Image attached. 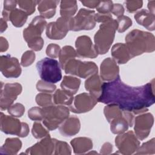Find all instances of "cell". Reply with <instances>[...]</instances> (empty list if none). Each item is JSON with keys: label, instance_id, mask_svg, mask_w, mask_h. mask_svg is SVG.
Masks as SVG:
<instances>
[{"label": "cell", "instance_id": "obj_1", "mask_svg": "<svg viewBox=\"0 0 155 155\" xmlns=\"http://www.w3.org/2000/svg\"><path fill=\"white\" fill-rule=\"evenodd\" d=\"M154 81L141 86L131 87L124 84L119 76L113 81L103 83L98 102L114 104L122 110L136 114L147 111L155 102Z\"/></svg>", "mask_w": 155, "mask_h": 155}, {"label": "cell", "instance_id": "obj_2", "mask_svg": "<svg viewBox=\"0 0 155 155\" xmlns=\"http://www.w3.org/2000/svg\"><path fill=\"white\" fill-rule=\"evenodd\" d=\"M125 42L131 58L155 50L154 36L147 31L133 30L125 36Z\"/></svg>", "mask_w": 155, "mask_h": 155}, {"label": "cell", "instance_id": "obj_3", "mask_svg": "<svg viewBox=\"0 0 155 155\" xmlns=\"http://www.w3.org/2000/svg\"><path fill=\"white\" fill-rule=\"evenodd\" d=\"M117 28L116 19H111L102 23L94 36V47L98 54H104L109 50L113 43Z\"/></svg>", "mask_w": 155, "mask_h": 155}, {"label": "cell", "instance_id": "obj_4", "mask_svg": "<svg viewBox=\"0 0 155 155\" xmlns=\"http://www.w3.org/2000/svg\"><path fill=\"white\" fill-rule=\"evenodd\" d=\"M47 21L42 16L35 17L28 27L23 31V36L28 43V46L35 51H39L44 45V40L41 37Z\"/></svg>", "mask_w": 155, "mask_h": 155}, {"label": "cell", "instance_id": "obj_5", "mask_svg": "<svg viewBox=\"0 0 155 155\" xmlns=\"http://www.w3.org/2000/svg\"><path fill=\"white\" fill-rule=\"evenodd\" d=\"M42 122L48 130H53L68 117L69 109L62 105H50L41 108Z\"/></svg>", "mask_w": 155, "mask_h": 155}, {"label": "cell", "instance_id": "obj_6", "mask_svg": "<svg viewBox=\"0 0 155 155\" xmlns=\"http://www.w3.org/2000/svg\"><path fill=\"white\" fill-rule=\"evenodd\" d=\"M59 62L55 59L45 58L36 64V69L41 80L55 84L62 79Z\"/></svg>", "mask_w": 155, "mask_h": 155}, {"label": "cell", "instance_id": "obj_7", "mask_svg": "<svg viewBox=\"0 0 155 155\" xmlns=\"http://www.w3.org/2000/svg\"><path fill=\"white\" fill-rule=\"evenodd\" d=\"M64 70L66 74H73L80 78H87L97 73V66L93 62H82L72 59L64 66Z\"/></svg>", "mask_w": 155, "mask_h": 155}, {"label": "cell", "instance_id": "obj_8", "mask_svg": "<svg viewBox=\"0 0 155 155\" xmlns=\"http://www.w3.org/2000/svg\"><path fill=\"white\" fill-rule=\"evenodd\" d=\"M95 12L94 10L81 8L78 14L71 18L70 30H90L96 25L94 19Z\"/></svg>", "mask_w": 155, "mask_h": 155}, {"label": "cell", "instance_id": "obj_9", "mask_svg": "<svg viewBox=\"0 0 155 155\" xmlns=\"http://www.w3.org/2000/svg\"><path fill=\"white\" fill-rule=\"evenodd\" d=\"M1 130L6 134L26 137L29 133L28 125L25 122H21L12 116L4 115L1 113Z\"/></svg>", "mask_w": 155, "mask_h": 155}, {"label": "cell", "instance_id": "obj_10", "mask_svg": "<svg viewBox=\"0 0 155 155\" xmlns=\"http://www.w3.org/2000/svg\"><path fill=\"white\" fill-rule=\"evenodd\" d=\"M115 144L123 154H133L139 147L140 142L132 131L122 133L115 138Z\"/></svg>", "mask_w": 155, "mask_h": 155}, {"label": "cell", "instance_id": "obj_11", "mask_svg": "<svg viewBox=\"0 0 155 155\" xmlns=\"http://www.w3.org/2000/svg\"><path fill=\"white\" fill-rule=\"evenodd\" d=\"M71 18L60 17L56 21L47 24L46 35L51 39H62L70 30Z\"/></svg>", "mask_w": 155, "mask_h": 155}, {"label": "cell", "instance_id": "obj_12", "mask_svg": "<svg viewBox=\"0 0 155 155\" xmlns=\"http://www.w3.org/2000/svg\"><path fill=\"white\" fill-rule=\"evenodd\" d=\"M98 102V100L90 93H83L76 96L70 110L75 113H83L90 111Z\"/></svg>", "mask_w": 155, "mask_h": 155}, {"label": "cell", "instance_id": "obj_13", "mask_svg": "<svg viewBox=\"0 0 155 155\" xmlns=\"http://www.w3.org/2000/svg\"><path fill=\"white\" fill-rule=\"evenodd\" d=\"M154 117L150 113H145L135 118L134 132L135 135L140 140L147 138L153 125Z\"/></svg>", "mask_w": 155, "mask_h": 155}, {"label": "cell", "instance_id": "obj_14", "mask_svg": "<svg viewBox=\"0 0 155 155\" xmlns=\"http://www.w3.org/2000/svg\"><path fill=\"white\" fill-rule=\"evenodd\" d=\"M1 70L7 78H16L21 75L22 71L18 59L9 54L1 56Z\"/></svg>", "mask_w": 155, "mask_h": 155}, {"label": "cell", "instance_id": "obj_15", "mask_svg": "<svg viewBox=\"0 0 155 155\" xmlns=\"http://www.w3.org/2000/svg\"><path fill=\"white\" fill-rule=\"evenodd\" d=\"M22 89V86L19 83L6 84L4 85V89L2 88L1 90V110L8 108L13 101L16 99L17 96L21 94Z\"/></svg>", "mask_w": 155, "mask_h": 155}, {"label": "cell", "instance_id": "obj_16", "mask_svg": "<svg viewBox=\"0 0 155 155\" xmlns=\"http://www.w3.org/2000/svg\"><path fill=\"white\" fill-rule=\"evenodd\" d=\"M77 56L81 58H95L98 53L94 45L93 44L90 37L87 36H81L78 37L75 42Z\"/></svg>", "mask_w": 155, "mask_h": 155}, {"label": "cell", "instance_id": "obj_17", "mask_svg": "<svg viewBox=\"0 0 155 155\" xmlns=\"http://www.w3.org/2000/svg\"><path fill=\"white\" fill-rule=\"evenodd\" d=\"M134 115L131 112L124 111L123 114L112 120L110 123L111 131L114 134H122L126 131L129 127L133 125Z\"/></svg>", "mask_w": 155, "mask_h": 155}, {"label": "cell", "instance_id": "obj_18", "mask_svg": "<svg viewBox=\"0 0 155 155\" xmlns=\"http://www.w3.org/2000/svg\"><path fill=\"white\" fill-rule=\"evenodd\" d=\"M117 62L110 58L105 59L101 64V78L105 81H113L119 76V68Z\"/></svg>", "mask_w": 155, "mask_h": 155}, {"label": "cell", "instance_id": "obj_19", "mask_svg": "<svg viewBox=\"0 0 155 155\" xmlns=\"http://www.w3.org/2000/svg\"><path fill=\"white\" fill-rule=\"evenodd\" d=\"M54 150V139L50 135L26 150L25 153L30 154H51Z\"/></svg>", "mask_w": 155, "mask_h": 155}, {"label": "cell", "instance_id": "obj_20", "mask_svg": "<svg viewBox=\"0 0 155 155\" xmlns=\"http://www.w3.org/2000/svg\"><path fill=\"white\" fill-rule=\"evenodd\" d=\"M81 128L79 119L74 116L67 118L59 127L60 133L64 136H72L79 133Z\"/></svg>", "mask_w": 155, "mask_h": 155}, {"label": "cell", "instance_id": "obj_21", "mask_svg": "<svg viewBox=\"0 0 155 155\" xmlns=\"http://www.w3.org/2000/svg\"><path fill=\"white\" fill-rule=\"evenodd\" d=\"M134 19L136 22L147 30L154 31L155 28L154 14L150 13L148 10L142 9L134 15Z\"/></svg>", "mask_w": 155, "mask_h": 155}, {"label": "cell", "instance_id": "obj_22", "mask_svg": "<svg viewBox=\"0 0 155 155\" xmlns=\"http://www.w3.org/2000/svg\"><path fill=\"white\" fill-rule=\"evenodd\" d=\"M111 55L113 59L120 64H125L131 59L126 45L123 43H117L113 46Z\"/></svg>", "mask_w": 155, "mask_h": 155}, {"label": "cell", "instance_id": "obj_23", "mask_svg": "<svg viewBox=\"0 0 155 155\" xmlns=\"http://www.w3.org/2000/svg\"><path fill=\"white\" fill-rule=\"evenodd\" d=\"M103 83L99 76L97 73H96L91 75L85 81V87L86 90L89 91V93L94 96L98 100L102 92Z\"/></svg>", "mask_w": 155, "mask_h": 155}, {"label": "cell", "instance_id": "obj_24", "mask_svg": "<svg viewBox=\"0 0 155 155\" xmlns=\"http://www.w3.org/2000/svg\"><path fill=\"white\" fill-rule=\"evenodd\" d=\"M3 17L5 20H10L13 25L17 27H22L27 19L28 15L20 9H14L8 13L2 12Z\"/></svg>", "mask_w": 155, "mask_h": 155}, {"label": "cell", "instance_id": "obj_25", "mask_svg": "<svg viewBox=\"0 0 155 155\" xmlns=\"http://www.w3.org/2000/svg\"><path fill=\"white\" fill-rule=\"evenodd\" d=\"M59 1H39L38 9L43 18H51L56 13V8Z\"/></svg>", "mask_w": 155, "mask_h": 155}, {"label": "cell", "instance_id": "obj_26", "mask_svg": "<svg viewBox=\"0 0 155 155\" xmlns=\"http://www.w3.org/2000/svg\"><path fill=\"white\" fill-rule=\"evenodd\" d=\"M70 143L76 154L84 153L93 148L92 140L88 137L74 138L71 140Z\"/></svg>", "mask_w": 155, "mask_h": 155}, {"label": "cell", "instance_id": "obj_27", "mask_svg": "<svg viewBox=\"0 0 155 155\" xmlns=\"http://www.w3.org/2000/svg\"><path fill=\"white\" fill-rule=\"evenodd\" d=\"M81 84V80L79 78L65 76L61 84V88L74 94L79 90Z\"/></svg>", "mask_w": 155, "mask_h": 155}, {"label": "cell", "instance_id": "obj_28", "mask_svg": "<svg viewBox=\"0 0 155 155\" xmlns=\"http://www.w3.org/2000/svg\"><path fill=\"white\" fill-rule=\"evenodd\" d=\"M78 9L76 1H62L60 4V14L61 17L71 18Z\"/></svg>", "mask_w": 155, "mask_h": 155}, {"label": "cell", "instance_id": "obj_29", "mask_svg": "<svg viewBox=\"0 0 155 155\" xmlns=\"http://www.w3.org/2000/svg\"><path fill=\"white\" fill-rule=\"evenodd\" d=\"M73 94L64 90L58 89L53 95V101L56 104L70 105L73 101Z\"/></svg>", "mask_w": 155, "mask_h": 155}, {"label": "cell", "instance_id": "obj_30", "mask_svg": "<svg viewBox=\"0 0 155 155\" xmlns=\"http://www.w3.org/2000/svg\"><path fill=\"white\" fill-rule=\"evenodd\" d=\"M77 56L75 50L70 45L64 46L60 51L59 54V64L62 68L64 69L65 64L71 59H74Z\"/></svg>", "mask_w": 155, "mask_h": 155}, {"label": "cell", "instance_id": "obj_31", "mask_svg": "<svg viewBox=\"0 0 155 155\" xmlns=\"http://www.w3.org/2000/svg\"><path fill=\"white\" fill-rule=\"evenodd\" d=\"M22 147L21 141L18 138H8L6 139L2 147H4L6 154H16Z\"/></svg>", "mask_w": 155, "mask_h": 155}, {"label": "cell", "instance_id": "obj_32", "mask_svg": "<svg viewBox=\"0 0 155 155\" xmlns=\"http://www.w3.org/2000/svg\"><path fill=\"white\" fill-rule=\"evenodd\" d=\"M136 154H154L155 153V142L154 138H152L151 140L143 143L140 147H139L137 150Z\"/></svg>", "mask_w": 155, "mask_h": 155}, {"label": "cell", "instance_id": "obj_33", "mask_svg": "<svg viewBox=\"0 0 155 155\" xmlns=\"http://www.w3.org/2000/svg\"><path fill=\"white\" fill-rule=\"evenodd\" d=\"M38 1H19L17 3L22 10L24 11L28 15H31L35 10L36 5Z\"/></svg>", "mask_w": 155, "mask_h": 155}, {"label": "cell", "instance_id": "obj_34", "mask_svg": "<svg viewBox=\"0 0 155 155\" xmlns=\"http://www.w3.org/2000/svg\"><path fill=\"white\" fill-rule=\"evenodd\" d=\"M54 152L53 154H70L71 148L70 146L65 142L58 140L54 139Z\"/></svg>", "mask_w": 155, "mask_h": 155}, {"label": "cell", "instance_id": "obj_35", "mask_svg": "<svg viewBox=\"0 0 155 155\" xmlns=\"http://www.w3.org/2000/svg\"><path fill=\"white\" fill-rule=\"evenodd\" d=\"M36 102L39 106L45 107L53 105V97L50 94L47 93H41L37 94Z\"/></svg>", "mask_w": 155, "mask_h": 155}, {"label": "cell", "instance_id": "obj_36", "mask_svg": "<svg viewBox=\"0 0 155 155\" xmlns=\"http://www.w3.org/2000/svg\"><path fill=\"white\" fill-rule=\"evenodd\" d=\"M116 20L117 24V30L119 33H123L132 25L131 19L126 16L122 15L118 17Z\"/></svg>", "mask_w": 155, "mask_h": 155}, {"label": "cell", "instance_id": "obj_37", "mask_svg": "<svg viewBox=\"0 0 155 155\" xmlns=\"http://www.w3.org/2000/svg\"><path fill=\"white\" fill-rule=\"evenodd\" d=\"M31 132L33 136L36 139L43 138L50 135L48 131L45 130L39 122H35L33 124Z\"/></svg>", "mask_w": 155, "mask_h": 155}, {"label": "cell", "instance_id": "obj_38", "mask_svg": "<svg viewBox=\"0 0 155 155\" xmlns=\"http://www.w3.org/2000/svg\"><path fill=\"white\" fill-rule=\"evenodd\" d=\"M56 85L44 81L42 80L39 81L36 84V88L39 91L44 93H52L56 89Z\"/></svg>", "mask_w": 155, "mask_h": 155}, {"label": "cell", "instance_id": "obj_39", "mask_svg": "<svg viewBox=\"0 0 155 155\" xmlns=\"http://www.w3.org/2000/svg\"><path fill=\"white\" fill-rule=\"evenodd\" d=\"M25 111L24 105L19 103H16L8 108V113L13 117H21Z\"/></svg>", "mask_w": 155, "mask_h": 155}, {"label": "cell", "instance_id": "obj_40", "mask_svg": "<svg viewBox=\"0 0 155 155\" xmlns=\"http://www.w3.org/2000/svg\"><path fill=\"white\" fill-rule=\"evenodd\" d=\"M35 59V54L33 51H27L22 56L21 64L23 67H27L33 64Z\"/></svg>", "mask_w": 155, "mask_h": 155}, {"label": "cell", "instance_id": "obj_41", "mask_svg": "<svg viewBox=\"0 0 155 155\" xmlns=\"http://www.w3.org/2000/svg\"><path fill=\"white\" fill-rule=\"evenodd\" d=\"M113 7V2L111 1H100L97 7L96 8L98 13L110 14Z\"/></svg>", "mask_w": 155, "mask_h": 155}, {"label": "cell", "instance_id": "obj_42", "mask_svg": "<svg viewBox=\"0 0 155 155\" xmlns=\"http://www.w3.org/2000/svg\"><path fill=\"white\" fill-rule=\"evenodd\" d=\"M61 51L59 45L55 44H50L47 47L46 54L51 58H56L59 56Z\"/></svg>", "mask_w": 155, "mask_h": 155}, {"label": "cell", "instance_id": "obj_43", "mask_svg": "<svg viewBox=\"0 0 155 155\" xmlns=\"http://www.w3.org/2000/svg\"><path fill=\"white\" fill-rule=\"evenodd\" d=\"M28 117L34 121L42 120L41 108L35 107L30 108L28 111Z\"/></svg>", "mask_w": 155, "mask_h": 155}, {"label": "cell", "instance_id": "obj_44", "mask_svg": "<svg viewBox=\"0 0 155 155\" xmlns=\"http://www.w3.org/2000/svg\"><path fill=\"white\" fill-rule=\"evenodd\" d=\"M125 4L127 11L129 13H133L142 7L143 2L142 1H127Z\"/></svg>", "mask_w": 155, "mask_h": 155}, {"label": "cell", "instance_id": "obj_45", "mask_svg": "<svg viewBox=\"0 0 155 155\" xmlns=\"http://www.w3.org/2000/svg\"><path fill=\"white\" fill-rule=\"evenodd\" d=\"M111 12L115 16L120 17L122 16L124 13V7L120 4H113V7L111 10Z\"/></svg>", "mask_w": 155, "mask_h": 155}, {"label": "cell", "instance_id": "obj_46", "mask_svg": "<svg viewBox=\"0 0 155 155\" xmlns=\"http://www.w3.org/2000/svg\"><path fill=\"white\" fill-rule=\"evenodd\" d=\"M81 2L85 7L89 8H96L99 4L100 1H81Z\"/></svg>", "mask_w": 155, "mask_h": 155}, {"label": "cell", "instance_id": "obj_47", "mask_svg": "<svg viewBox=\"0 0 155 155\" xmlns=\"http://www.w3.org/2000/svg\"><path fill=\"white\" fill-rule=\"evenodd\" d=\"M113 147L112 145L108 142L105 143L101 149V154H110L112 151Z\"/></svg>", "mask_w": 155, "mask_h": 155}, {"label": "cell", "instance_id": "obj_48", "mask_svg": "<svg viewBox=\"0 0 155 155\" xmlns=\"http://www.w3.org/2000/svg\"><path fill=\"white\" fill-rule=\"evenodd\" d=\"M155 1H148V8L149 9V12L153 14H154V9H155Z\"/></svg>", "mask_w": 155, "mask_h": 155}]
</instances>
